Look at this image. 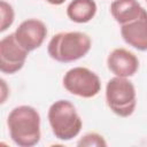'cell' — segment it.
Returning a JSON list of instances; mask_svg holds the SVG:
<instances>
[{
  "mask_svg": "<svg viewBox=\"0 0 147 147\" xmlns=\"http://www.w3.org/2000/svg\"><path fill=\"white\" fill-rule=\"evenodd\" d=\"M62 83L69 93L84 99L95 96L101 90L99 76L85 67H75L68 70L63 76Z\"/></svg>",
  "mask_w": 147,
  "mask_h": 147,
  "instance_id": "5b68a950",
  "label": "cell"
},
{
  "mask_svg": "<svg viewBox=\"0 0 147 147\" xmlns=\"http://www.w3.org/2000/svg\"><path fill=\"white\" fill-rule=\"evenodd\" d=\"M0 18H1V22H0L1 32L6 31L15 20V13H14L13 6L5 0L0 1Z\"/></svg>",
  "mask_w": 147,
  "mask_h": 147,
  "instance_id": "7c38bea8",
  "label": "cell"
},
{
  "mask_svg": "<svg viewBox=\"0 0 147 147\" xmlns=\"http://www.w3.org/2000/svg\"><path fill=\"white\" fill-rule=\"evenodd\" d=\"M121 36L129 46L141 52L147 51V10L145 8L138 18L121 25Z\"/></svg>",
  "mask_w": 147,
  "mask_h": 147,
  "instance_id": "9c48e42d",
  "label": "cell"
},
{
  "mask_svg": "<svg viewBox=\"0 0 147 147\" xmlns=\"http://www.w3.org/2000/svg\"><path fill=\"white\" fill-rule=\"evenodd\" d=\"M106 102L117 116H131L137 106V93L132 82L117 76L110 78L106 85Z\"/></svg>",
  "mask_w": 147,
  "mask_h": 147,
  "instance_id": "277c9868",
  "label": "cell"
},
{
  "mask_svg": "<svg viewBox=\"0 0 147 147\" xmlns=\"http://www.w3.org/2000/svg\"><path fill=\"white\" fill-rule=\"evenodd\" d=\"M29 52L16 40L14 32L0 40V70L2 74L13 75L21 70Z\"/></svg>",
  "mask_w": 147,
  "mask_h": 147,
  "instance_id": "8992f818",
  "label": "cell"
},
{
  "mask_svg": "<svg viewBox=\"0 0 147 147\" xmlns=\"http://www.w3.org/2000/svg\"><path fill=\"white\" fill-rule=\"evenodd\" d=\"M10 139L20 147H32L40 141V115L31 106L15 107L7 117Z\"/></svg>",
  "mask_w": 147,
  "mask_h": 147,
  "instance_id": "6da1fadb",
  "label": "cell"
},
{
  "mask_svg": "<svg viewBox=\"0 0 147 147\" xmlns=\"http://www.w3.org/2000/svg\"><path fill=\"white\" fill-rule=\"evenodd\" d=\"M17 42L28 52H32L39 48L46 36V24L37 18H28L23 21L14 32Z\"/></svg>",
  "mask_w": 147,
  "mask_h": 147,
  "instance_id": "52a82bcc",
  "label": "cell"
},
{
  "mask_svg": "<svg viewBox=\"0 0 147 147\" xmlns=\"http://www.w3.org/2000/svg\"><path fill=\"white\" fill-rule=\"evenodd\" d=\"M146 1H147V0H146Z\"/></svg>",
  "mask_w": 147,
  "mask_h": 147,
  "instance_id": "9a60e30c",
  "label": "cell"
},
{
  "mask_svg": "<svg viewBox=\"0 0 147 147\" xmlns=\"http://www.w3.org/2000/svg\"><path fill=\"white\" fill-rule=\"evenodd\" d=\"M48 123L53 134L59 140H71L76 138L83 126V121L74 103L68 100H57L48 109Z\"/></svg>",
  "mask_w": 147,
  "mask_h": 147,
  "instance_id": "3957f363",
  "label": "cell"
},
{
  "mask_svg": "<svg viewBox=\"0 0 147 147\" xmlns=\"http://www.w3.org/2000/svg\"><path fill=\"white\" fill-rule=\"evenodd\" d=\"M94 0H72L67 7L68 17L76 23H87L96 14Z\"/></svg>",
  "mask_w": 147,
  "mask_h": 147,
  "instance_id": "8fae6325",
  "label": "cell"
},
{
  "mask_svg": "<svg viewBox=\"0 0 147 147\" xmlns=\"http://www.w3.org/2000/svg\"><path fill=\"white\" fill-rule=\"evenodd\" d=\"M107 67L117 77H132L139 69V60L134 53L125 48L113 49L107 57Z\"/></svg>",
  "mask_w": 147,
  "mask_h": 147,
  "instance_id": "ba28073f",
  "label": "cell"
},
{
  "mask_svg": "<svg viewBox=\"0 0 147 147\" xmlns=\"http://www.w3.org/2000/svg\"><path fill=\"white\" fill-rule=\"evenodd\" d=\"M77 146H80V147H105V146H107V142L101 134H99L96 132H90V133H86L85 136H83L78 140Z\"/></svg>",
  "mask_w": 147,
  "mask_h": 147,
  "instance_id": "4fadbf2b",
  "label": "cell"
},
{
  "mask_svg": "<svg viewBox=\"0 0 147 147\" xmlns=\"http://www.w3.org/2000/svg\"><path fill=\"white\" fill-rule=\"evenodd\" d=\"M48 3L51 5H55V6H59V5H62L65 0H46Z\"/></svg>",
  "mask_w": 147,
  "mask_h": 147,
  "instance_id": "5bb4252c",
  "label": "cell"
},
{
  "mask_svg": "<svg viewBox=\"0 0 147 147\" xmlns=\"http://www.w3.org/2000/svg\"><path fill=\"white\" fill-rule=\"evenodd\" d=\"M92 40L84 32H59L51 38L47 53L53 60L60 63H70L84 57L90 52Z\"/></svg>",
  "mask_w": 147,
  "mask_h": 147,
  "instance_id": "7a4b0ae2",
  "label": "cell"
},
{
  "mask_svg": "<svg viewBox=\"0 0 147 147\" xmlns=\"http://www.w3.org/2000/svg\"><path fill=\"white\" fill-rule=\"evenodd\" d=\"M142 9L138 0H114L110 5L113 18L121 25L138 18Z\"/></svg>",
  "mask_w": 147,
  "mask_h": 147,
  "instance_id": "30bf717a",
  "label": "cell"
}]
</instances>
